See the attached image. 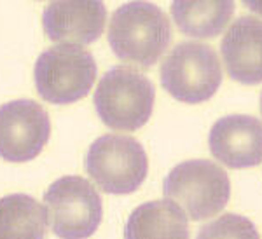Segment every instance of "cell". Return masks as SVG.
Here are the masks:
<instances>
[{
    "mask_svg": "<svg viewBox=\"0 0 262 239\" xmlns=\"http://www.w3.org/2000/svg\"><path fill=\"white\" fill-rule=\"evenodd\" d=\"M98 66L82 45L60 44L46 49L37 58L33 79L40 98L54 105H69L91 91Z\"/></svg>",
    "mask_w": 262,
    "mask_h": 239,
    "instance_id": "4",
    "label": "cell"
},
{
    "mask_svg": "<svg viewBox=\"0 0 262 239\" xmlns=\"http://www.w3.org/2000/svg\"><path fill=\"white\" fill-rule=\"evenodd\" d=\"M187 215L168 199L140 204L129 215L124 239H189Z\"/></svg>",
    "mask_w": 262,
    "mask_h": 239,
    "instance_id": "12",
    "label": "cell"
},
{
    "mask_svg": "<svg viewBox=\"0 0 262 239\" xmlns=\"http://www.w3.org/2000/svg\"><path fill=\"white\" fill-rule=\"evenodd\" d=\"M163 192L191 220H205L221 213L231 196L227 173L208 159H191L166 175Z\"/></svg>",
    "mask_w": 262,
    "mask_h": 239,
    "instance_id": "3",
    "label": "cell"
},
{
    "mask_svg": "<svg viewBox=\"0 0 262 239\" xmlns=\"http://www.w3.org/2000/svg\"><path fill=\"white\" fill-rule=\"evenodd\" d=\"M48 211L32 196L11 194L0 199V239H44Z\"/></svg>",
    "mask_w": 262,
    "mask_h": 239,
    "instance_id": "13",
    "label": "cell"
},
{
    "mask_svg": "<svg viewBox=\"0 0 262 239\" xmlns=\"http://www.w3.org/2000/svg\"><path fill=\"white\" fill-rule=\"evenodd\" d=\"M171 16L184 35L194 39H213L227 27L234 14V2H189L171 4Z\"/></svg>",
    "mask_w": 262,
    "mask_h": 239,
    "instance_id": "14",
    "label": "cell"
},
{
    "mask_svg": "<svg viewBox=\"0 0 262 239\" xmlns=\"http://www.w3.org/2000/svg\"><path fill=\"white\" fill-rule=\"evenodd\" d=\"M51 135L46 108L33 100H14L0 107V157L27 162L42 152Z\"/></svg>",
    "mask_w": 262,
    "mask_h": 239,
    "instance_id": "8",
    "label": "cell"
},
{
    "mask_svg": "<svg viewBox=\"0 0 262 239\" xmlns=\"http://www.w3.org/2000/svg\"><path fill=\"white\" fill-rule=\"evenodd\" d=\"M171 42V25L156 4L129 2L114 11L108 45L119 60L150 68Z\"/></svg>",
    "mask_w": 262,
    "mask_h": 239,
    "instance_id": "1",
    "label": "cell"
},
{
    "mask_svg": "<svg viewBox=\"0 0 262 239\" xmlns=\"http://www.w3.org/2000/svg\"><path fill=\"white\" fill-rule=\"evenodd\" d=\"M161 84L184 103H203L222 84V66L213 47L201 42H180L161 63Z\"/></svg>",
    "mask_w": 262,
    "mask_h": 239,
    "instance_id": "5",
    "label": "cell"
},
{
    "mask_svg": "<svg viewBox=\"0 0 262 239\" xmlns=\"http://www.w3.org/2000/svg\"><path fill=\"white\" fill-rule=\"evenodd\" d=\"M260 112H262V93H260Z\"/></svg>",
    "mask_w": 262,
    "mask_h": 239,
    "instance_id": "17",
    "label": "cell"
},
{
    "mask_svg": "<svg viewBox=\"0 0 262 239\" xmlns=\"http://www.w3.org/2000/svg\"><path fill=\"white\" fill-rule=\"evenodd\" d=\"M212 156L227 168L243 170L262 162V121L236 114L217 121L208 135Z\"/></svg>",
    "mask_w": 262,
    "mask_h": 239,
    "instance_id": "9",
    "label": "cell"
},
{
    "mask_svg": "<svg viewBox=\"0 0 262 239\" xmlns=\"http://www.w3.org/2000/svg\"><path fill=\"white\" fill-rule=\"evenodd\" d=\"M149 170L140 141L124 135H103L86 154V171L105 194H131L143 183Z\"/></svg>",
    "mask_w": 262,
    "mask_h": 239,
    "instance_id": "6",
    "label": "cell"
},
{
    "mask_svg": "<svg viewBox=\"0 0 262 239\" xmlns=\"http://www.w3.org/2000/svg\"><path fill=\"white\" fill-rule=\"evenodd\" d=\"M53 234L61 239H86L96 232L103 217L101 198L86 178L67 175L44 194Z\"/></svg>",
    "mask_w": 262,
    "mask_h": 239,
    "instance_id": "7",
    "label": "cell"
},
{
    "mask_svg": "<svg viewBox=\"0 0 262 239\" xmlns=\"http://www.w3.org/2000/svg\"><path fill=\"white\" fill-rule=\"evenodd\" d=\"M154 84L129 66L117 65L100 79L95 91V108L111 129L137 131L154 110Z\"/></svg>",
    "mask_w": 262,
    "mask_h": 239,
    "instance_id": "2",
    "label": "cell"
},
{
    "mask_svg": "<svg viewBox=\"0 0 262 239\" xmlns=\"http://www.w3.org/2000/svg\"><path fill=\"white\" fill-rule=\"evenodd\" d=\"M245 6H247L250 11L259 12V14H262V2H245Z\"/></svg>",
    "mask_w": 262,
    "mask_h": 239,
    "instance_id": "16",
    "label": "cell"
},
{
    "mask_svg": "<svg viewBox=\"0 0 262 239\" xmlns=\"http://www.w3.org/2000/svg\"><path fill=\"white\" fill-rule=\"evenodd\" d=\"M107 9L103 2H51L42 12L46 35L54 42L84 45L103 33Z\"/></svg>",
    "mask_w": 262,
    "mask_h": 239,
    "instance_id": "10",
    "label": "cell"
},
{
    "mask_svg": "<svg viewBox=\"0 0 262 239\" xmlns=\"http://www.w3.org/2000/svg\"><path fill=\"white\" fill-rule=\"evenodd\" d=\"M196 239H260L255 225L247 217L226 213L203 225Z\"/></svg>",
    "mask_w": 262,
    "mask_h": 239,
    "instance_id": "15",
    "label": "cell"
},
{
    "mask_svg": "<svg viewBox=\"0 0 262 239\" xmlns=\"http://www.w3.org/2000/svg\"><path fill=\"white\" fill-rule=\"evenodd\" d=\"M222 60L232 81L255 86L262 82V19L242 16L226 32Z\"/></svg>",
    "mask_w": 262,
    "mask_h": 239,
    "instance_id": "11",
    "label": "cell"
}]
</instances>
